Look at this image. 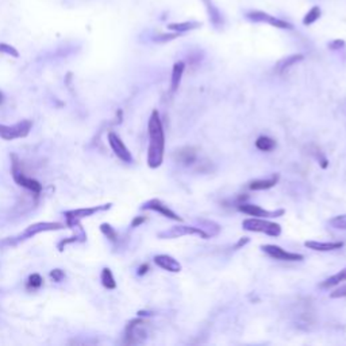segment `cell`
<instances>
[{
    "instance_id": "1",
    "label": "cell",
    "mask_w": 346,
    "mask_h": 346,
    "mask_svg": "<svg viewBox=\"0 0 346 346\" xmlns=\"http://www.w3.org/2000/svg\"><path fill=\"white\" fill-rule=\"evenodd\" d=\"M149 149H148V165L152 169L158 168L162 164L165 149V136L162 122L157 111H153L149 119Z\"/></svg>"
},
{
    "instance_id": "2",
    "label": "cell",
    "mask_w": 346,
    "mask_h": 346,
    "mask_svg": "<svg viewBox=\"0 0 346 346\" xmlns=\"http://www.w3.org/2000/svg\"><path fill=\"white\" fill-rule=\"evenodd\" d=\"M242 228L248 232H262L269 237H278L282 234L280 224L266 220L265 218H249L242 222Z\"/></svg>"
},
{
    "instance_id": "3",
    "label": "cell",
    "mask_w": 346,
    "mask_h": 346,
    "mask_svg": "<svg viewBox=\"0 0 346 346\" xmlns=\"http://www.w3.org/2000/svg\"><path fill=\"white\" fill-rule=\"evenodd\" d=\"M32 130V122L30 120H22L14 126H6L0 124V138L6 141H11L15 138H23L28 136Z\"/></svg>"
},
{
    "instance_id": "4",
    "label": "cell",
    "mask_w": 346,
    "mask_h": 346,
    "mask_svg": "<svg viewBox=\"0 0 346 346\" xmlns=\"http://www.w3.org/2000/svg\"><path fill=\"white\" fill-rule=\"evenodd\" d=\"M246 18L252 20V22H257V23H268L270 26L278 28H288L291 30L292 24L291 23L286 22V20H282V19L276 18V16H272V15L266 14L264 11H249L246 14Z\"/></svg>"
},
{
    "instance_id": "5",
    "label": "cell",
    "mask_w": 346,
    "mask_h": 346,
    "mask_svg": "<svg viewBox=\"0 0 346 346\" xmlns=\"http://www.w3.org/2000/svg\"><path fill=\"white\" fill-rule=\"evenodd\" d=\"M146 322L142 319H136L128 326L126 330V342L128 344H140L146 338Z\"/></svg>"
},
{
    "instance_id": "6",
    "label": "cell",
    "mask_w": 346,
    "mask_h": 346,
    "mask_svg": "<svg viewBox=\"0 0 346 346\" xmlns=\"http://www.w3.org/2000/svg\"><path fill=\"white\" fill-rule=\"evenodd\" d=\"M194 234H196V236H200L202 238L207 240L206 234L203 232V230H202L200 228H195V226H184V224H180V226H173L172 228H169V230H166V232H161V234H160V237L180 238V237H184V236H194Z\"/></svg>"
},
{
    "instance_id": "7",
    "label": "cell",
    "mask_w": 346,
    "mask_h": 346,
    "mask_svg": "<svg viewBox=\"0 0 346 346\" xmlns=\"http://www.w3.org/2000/svg\"><path fill=\"white\" fill-rule=\"evenodd\" d=\"M261 249H262L269 257H272V258L274 260H280V261H300V260H303V256L302 254L284 250L280 246L264 245Z\"/></svg>"
},
{
    "instance_id": "8",
    "label": "cell",
    "mask_w": 346,
    "mask_h": 346,
    "mask_svg": "<svg viewBox=\"0 0 346 346\" xmlns=\"http://www.w3.org/2000/svg\"><path fill=\"white\" fill-rule=\"evenodd\" d=\"M108 144L110 146H111L112 152L115 153V156H116L119 160H122L123 162H132V153L128 152L126 145L123 144L122 140H120L115 132H110L108 134Z\"/></svg>"
},
{
    "instance_id": "9",
    "label": "cell",
    "mask_w": 346,
    "mask_h": 346,
    "mask_svg": "<svg viewBox=\"0 0 346 346\" xmlns=\"http://www.w3.org/2000/svg\"><path fill=\"white\" fill-rule=\"evenodd\" d=\"M240 211H242L244 214L250 215V216H254V218H276V216H280V215L284 214L282 210H278V211H268V210L261 208L260 206L254 204H248V203H244L240 207Z\"/></svg>"
},
{
    "instance_id": "10",
    "label": "cell",
    "mask_w": 346,
    "mask_h": 346,
    "mask_svg": "<svg viewBox=\"0 0 346 346\" xmlns=\"http://www.w3.org/2000/svg\"><path fill=\"white\" fill-rule=\"evenodd\" d=\"M144 210H152V211H156V212H158V214L164 215L165 218H169L172 219V220H178V222H182V218L178 216L174 211H172V210L169 208L168 206H165L164 203L161 200H158V199H153V200H149L148 203H145L144 204V207H142Z\"/></svg>"
},
{
    "instance_id": "11",
    "label": "cell",
    "mask_w": 346,
    "mask_h": 346,
    "mask_svg": "<svg viewBox=\"0 0 346 346\" xmlns=\"http://www.w3.org/2000/svg\"><path fill=\"white\" fill-rule=\"evenodd\" d=\"M12 176H14V180L18 182L20 187L26 188L28 191L34 192V194H40L42 191V186L40 182L34 180V178H28L26 174H23L20 170L16 169V166H14V169H12Z\"/></svg>"
},
{
    "instance_id": "12",
    "label": "cell",
    "mask_w": 346,
    "mask_h": 346,
    "mask_svg": "<svg viewBox=\"0 0 346 346\" xmlns=\"http://www.w3.org/2000/svg\"><path fill=\"white\" fill-rule=\"evenodd\" d=\"M154 262L157 266L162 268L164 270L172 272V274H178L182 270V264L178 260L168 254H158L154 257Z\"/></svg>"
},
{
    "instance_id": "13",
    "label": "cell",
    "mask_w": 346,
    "mask_h": 346,
    "mask_svg": "<svg viewBox=\"0 0 346 346\" xmlns=\"http://www.w3.org/2000/svg\"><path fill=\"white\" fill-rule=\"evenodd\" d=\"M110 208V204L104 206V207H91V208H80V210H73V211H69L66 212V219L70 224H78V220L82 218H88V216H92V215L98 212V211H102V210Z\"/></svg>"
},
{
    "instance_id": "14",
    "label": "cell",
    "mask_w": 346,
    "mask_h": 346,
    "mask_svg": "<svg viewBox=\"0 0 346 346\" xmlns=\"http://www.w3.org/2000/svg\"><path fill=\"white\" fill-rule=\"evenodd\" d=\"M64 228V226L61 224H50V222H42V224H32L30 228H26V232H23V238H28L36 236V234H40V232H53V230H61Z\"/></svg>"
},
{
    "instance_id": "15",
    "label": "cell",
    "mask_w": 346,
    "mask_h": 346,
    "mask_svg": "<svg viewBox=\"0 0 346 346\" xmlns=\"http://www.w3.org/2000/svg\"><path fill=\"white\" fill-rule=\"evenodd\" d=\"M202 2L204 4L206 11H207V15H208L211 23L214 24L215 28H222L224 26V18H222V14H220L218 7L214 4V2L212 0H202Z\"/></svg>"
},
{
    "instance_id": "16",
    "label": "cell",
    "mask_w": 346,
    "mask_h": 346,
    "mask_svg": "<svg viewBox=\"0 0 346 346\" xmlns=\"http://www.w3.org/2000/svg\"><path fill=\"white\" fill-rule=\"evenodd\" d=\"M306 248L312 249L316 252H330L336 249H341L344 242H318V241H307L304 242Z\"/></svg>"
},
{
    "instance_id": "17",
    "label": "cell",
    "mask_w": 346,
    "mask_h": 346,
    "mask_svg": "<svg viewBox=\"0 0 346 346\" xmlns=\"http://www.w3.org/2000/svg\"><path fill=\"white\" fill-rule=\"evenodd\" d=\"M278 182V176L274 174L269 178H261V180H254L249 184V188L252 191H264V190H269V188L274 187Z\"/></svg>"
},
{
    "instance_id": "18",
    "label": "cell",
    "mask_w": 346,
    "mask_h": 346,
    "mask_svg": "<svg viewBox=\"0 0 346 346\" xmlns=\"http://www.w3.org/2000/svg\"><path fill=\"white\" fill-rule=\"evenodd\" d=\"M184 69H186V64H184L182 61H178V62H176V64L173 65L172 80H170V88H172L173 92L178 91V88L180 86Z\"/></svg>"
},
{
    "instance_id": "19",
    "label": "cell",
    "mask_w": 346,
    "mask_h": 346,
    "mask_svg": "<svg viewBox=\"0 0 346 346\" xmlns=\"http://www.w3.org/2000/svg\"><path fill=\"white\" fill-rule=\"evenodd\" d=\"M302 60H303V54L288 56L286 58L278 61V65H276V69H278V73H284L286 70H288V69L291 68V66H294V65L298 64V62H300Z\"/></svg>"
},
{
    "instance_id": "20",
    "label": "cell",
    "mask_w": 346,
    "mask_h": 346,
    "mask_svg": "<svg viewBox=\"0 0 346 346\" xmlns=\"http://www.w3.org/2000/svg\"><path fill=\"white\" fill-rule=\"evenodd\" d=\"M200 22H180V23H169L168 28L172 30L174 32H191V30H195V28H200Z\"/></svg>"
},
{
    "instance_id": "21",
    "label": "cell",
    "mask_w": 346,
    "mask_h": 346,
    "mask_svg": "<svg viewBox=\"0 0 346 346\" xmlns=\"http://www.w3.org/2000/svg\"><path fill=\"white\" fill-rule=\"evenodd\" d=\"M342 282H346V268H344L342 270H340L338 274H332V276H330L328 278H326V280L320 284V287L322 288L336 287V286H338V284Z\"/></svg>"
},
{
    "instance_id": "22",
    "label": "cell",
    "mask_w": 346,
    "mask_h": 346,
    "mask_svg": "<svg viewBox=\"0 0 346 346\" xmlns=\"http://www.w3.org/2000/svg\"><path fill=\"white\" fill-rule=\"evenodd\" d=\"M256 148L261 152H270L276 148V141L266 136H261L256 141Z\"/></svg>"
},
{
    "instance_id": "23",
    "label": "cell",
    "mask_w": 346,
    "mask_h": 346,
    "mask_svg": "<svg viewBox=\"0 0 346 346\" xmlns=\"http://www.w3.org/2000/svg\"><path fill=\"white\" fill-rule=\"evenodd\" d=\"M102 284L107 290H114L116 287V282H115V278L112 276V272L108 268H104L102 270Z\"/></svg>"
},
{
    "instance_id": "24",
    "label": "cell",
    "mask_w": 346,
    "mask_h": 346,
    "mask_svg": "<svg viewBox=\"0 0 346 346\" xmlns=\"http://www.w3.org/2000/svg\"><path fill=\"white\" fill-rule=\"evenodd\" d=\"M320 14H322L320 8H319L318 6H315V7H312V8L304 15V18H303V24H304V26H310V24L315 23L320 18Z\"/></svg>"
},
{
    "instance_id": "25",
    "label": "cell",
    "mask_w": 346,
    "mask_h": 346,
    "mask_svg": "<svg viewBox=\"0 0 346 346\" xmlns=\"http://www.w3.org/2000/svg\"><path fill=\"white\" fill-rule=\"evenodd\" d=\"M196 158V153L194 152L192 148H186L178 152V160L182 161V164H192Z\"/></svg>"
},
{
    "instance_id": "26",
    "label": "cell",
    "mask_w": 346,
    "mask_h": 346,
    "mask_svg": "<svg viewBox=\"0 0 346 346\" xmlns=\"http://www.w3.org/2000/svg\"><path fill=\"white\" fill-rule=\"evenodd\" d=\"M330 226L337 230H346V215H337L330 219Z\"/></svg>"
},
{
    "instance_id": "27",
    "label": "cell",
    "mask_w": 346,
    "mask_h": 346,
    "mask_svg": "<svg viewBox=\"0 0 346 346\" xmlns=\"http://www.w3.org/2000/svg\"><path fill=\"white\" fill-rule=\"evenodd\" d=\"M0 53H3V54H7V56H11V57H14V58H18L19 57L18 50L15 49L14 46L8 45V44H0Z\"/></svg>"
},
{
    "instance_id": "28",
    "label": "cell",
    "mask_w": 346,
    "mask_h": 346,
    "mask_svg": "<svg viewBox=\"0 0 346 346\" xmlns=\"http://www.w3.org/2000/svg\"><path fill=\"white\" fill-rule=\"evenodd\" d=\"M100 230H102V232L104 234L106 237L107 238H110L111 241H115L116 240V232H115V230L110 224H102V228H100Z\"/></svg>"
},
{
    "instance_id": "29",
    "label": "cell",
    "mask_w": 346,
    "mask_h": 346,
    "mask_svg": "<svg viewBox=\"0 0 346 346\" xmlns=\"http://www.w3.org/2000/svg\"><path fill=\"white\" fill-rule=\"evenodd\" d=\"M28 286L32 288H38L42 286V278L38 274H32L30 278H28Z\"/></svg>"
},
{
    "instance_id": "30",
    "label": "cell",
    "mask_w": 346,
    "mask_h": 346,
    "mask_svg": "<svg viewBox=\"0 0 346 346\" xmlns=\"http://www.w3.org/2000/svg\"><path fill=\"white\" fill-rule=\"evenodd\" d=\"M330 298H332V299H337V298H346V284L345 286H342V287L337 288V290H334V291L330 294Z\"/></svg>"
},
{
    "instance_id": "31",
    "label": "cell",
    "mask_w": 346,
    "mask_h": 346,
    "mask_svg": "<svg viewBox=\"0 0 346 346\" xmlns=\"http://www.w3.org/2000/svg\"><path fill=\"white\" fill-rule=\"evenodd\" d=\"M180 36V32H173V34H165V36H156V42H166V41H172L174 38H178Z\"/></svg>"
},
{
    "instance_id": "32",
    "label": "cell",
    "mask_w": 346,
    "mask_h": 346,
    "mask_svg": "<svg viewBox=\"0 0 346 346\" xmlns=\"http://www.w3.org/2000/svg\"><path fill=\"white\" fill-rule=\"evenodd\" d=\"M50 276L54 282H61L64 278V272L61 269H54V270H52Z\"/></svg>"
},
{
    "instance_id": "33",
    "label": "cell",
    "mask_w": 346,
    "mask_h": 346,
    "mask_svg": "<svg viewBox=\"0 0 346 346\" xmlns=\"http://www.w3.org/2000/svg\"><path fill=\"white\" fill-rule=\"evenodd\" d=\"M345 46V42L342 41V40H336V41H332L328 44V48L330 49H332V50H337V49H341V48H344Z\"/></svg>"
},
{
    "instance_id": "34",
    "label": "cell",
    "mask_w": 346,
    "mask_h": 346,
    "mask_svg": "<svg viewBox=\"0 0 346 346\" xmlns=\"http://www.w3.org/2000/svg\"><path fill=\"white\" fill-rule=\"evenodd\" d=\"M145 220V218H137V219H134V222H132V226H138L140 224H142Z\"/></svg>"
},
{
    "instance_id": "35",
    "label": "cell",
    "mask_w": 346,
    "mask_h": 346,
    "mask_svg": "<svg viewBox=\"0 0 346 346\" xmlns=\"http://www.w3.org/2000/svg\"><path fill=\"white\" fill-rule=\"evenodd\" d=\"M145 272H148V265H142L141 268H140V272H138V274H144Z\"/></svg>"
},
{
    "instance_id": "36",
    "label": "cell",
    "mask_w": 346,
    "mask_h": 346,
    "mask_svg": "<svg viewBox=\"0 0 346 346\" xmlns=\"http://www.w3.org/2000/svg\"><path fill=\"white\" fill-rule=\"evenodd\" d=\"M246 242H248V238H245V240H241V241L238 242V245H237V248H238V246H241V245H245Z\"/></svg>"
},
{
    "instance_id": "37",
    "label": "cell",
    "mask_w": 346,
    "mask_h": 346,
    "mask_svg": "<svg viewBox=\"0 0 346 346\" xmlns=\"http://www.w3.org/2000/svg\"><path fill=\"white\" fill-rule=\"evenodd\" d=\"M2 102H3V94L0 92V103H2Z\"/></svg>"
}]
</instances>
